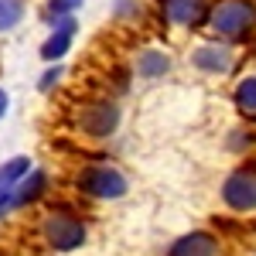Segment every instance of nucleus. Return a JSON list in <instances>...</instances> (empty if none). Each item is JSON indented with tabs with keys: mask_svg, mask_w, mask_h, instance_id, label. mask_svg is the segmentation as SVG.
I'll list each match as a JSON object with an SVG mask.
<instances>
[{
	"mask_svg": "<svg viewBox=\"0 0 256 256\" xmlns=\"http://www.w3.org/2000/svg\"><path fill=\"white\" fill-rule=\"evenodd\" d=\"M72 130L86 140H110L123 123V106L116 96H86L68 110Z\"/></svg>",
	"mask_w": 256,
	"mask_h": 256,
	"instance_id": "nucleus-2",
	"label": "nucleus"
},
{
	"mask_svg": "<svg viewBox=\"0 0 256 256\" xmlns=\"http://www.w3.org/2000/svg\"><path fill=\"white\" fill-rule=\"evenodd\" d=\"M216 41H250L256 34V0H212L208 24Z\"/></svg>",
	"mask_w": 256,
	"mask_h": 256,
	"instance_id": "nucleus-4",
	"label": "nucleus"
},
{
	"mask_svg": "<svg viewBox=\"0 0 256 256\" xmlns=\"http://www.w3.org/2000/svg\"><path fill=\"white\" fill-rule=\"evenodd\" d=\"M158 20L164 28H181V31H198L208 24L212 0H154Z\"/></svg>",
	"mask_w": 256,
	"mask_h": 256,
	"instance_id": "nucleus-5",
	"label": "nucleus"
},
{
	"mask_svg": "<svg viewBox=\"0 0 256 256\" xmlns=\"http://www.w3.org/2000/svg\"><path fill=\"white\" fill-rule=\"evenodd\" d=\"M31 171H34V160L24 158V154L4 160V164H0V202L10 195V192H14V188H18V184L31 174Z\"/></svg>",
	"mask_w": 256,
	"mask_h": 256,
	"instance_id": "nucleus-12",
	"label": "nucleus"
},
{
	"mask_svg": "<svg viewBox=\"0 0 256 256\" xmlns=\"http://www.w3.org/2000/svg\"><path fill=\"white\" fill-rule=\"evenodd\" d=\"M164 256H222V239L208 229H192V232L178 236Z\"/></svg>",
	"mask_w": 256,
	"mask_h": 256,
	"instance_id": "nucleus-10",
	"label": "nucleus"
},
{
	"mask_svg": "<svg viewBox=\"0 0 256 256\" xmlns=\"http://www.w3.org/2000/svg\"><path fill=\"white\" fill-rule=\"evenodd\" d=\"M48 184H52L48 171H44V168H34V171H31V174H28L18 188L10 192V195L0 202V216H10V212H20V208L38 205L41 198L48 195Z\"/></svg>",
	"mask_w": 256,
	"mask_h": 256,
	"instance_id": "nucleus-8",
	"label": "nucleus"
},
{
	"mask_svg": "<svg viewBox=\"0 0 256 256\" xmlns=\"http://www.w3.org/2000/svg\"><path fill=\"white\" fill-rule=\"evenodd\" d=\"M28 18V0H0V34L18 31Z\"/></svg>",
	"mask_w": 256,
	"mask_h": 256,
	"instance_id": "nucleus-14",
	"label": "nucleus"
},
{
	"mask_svg": "<svg viewBox=\"0 0 256 256\" xmlns=\"http://www.w3.org/2000/svg\"><path fill=\"white\" fill-rule=\"evenodd\" d=\"M222 205L232 208L236 216H253L256 212V164H242L222 181Z\"/></svg>",
	"mask_w": 256,
	"mask_h": 256,
	"instance_id": "nucleus-6",
	"label": "nucleus"
},
{
	"mask_svg": "<svg viewBox=\"0 0 256 256\" xmlns=\"http://www.w3.org/2000/svg\"><path fill=\"white\" fill-rule=\"evenodd\" d=\"M7 113H10V96H7V89L0 86V120L7 116Z\"/></svg>",
	"mask_w": 256,
	"mask_h": 256,
	"instance_id": "nucleus-18",
	"label": "nucleus"
},
{
	"mask_svg": "<svg viewBox=\"0 0 256 256\" xmlns=\"http://www.w3.org/2000/svg\"><path fill=\"white\" fill-rule=\"evenodd\" d=\"M232 106H236L242 116L256 120V72L250 76H242L236 82V89H232Z\"/></svg>",
	"mask_w": 256,
	"mask_h": 256,
	"instance_id": "nucleus-13",
	"label": "nucleus"
},
{
	"mask_svg": "<svg viewBox=\"0 0 256 256\" xmlns=\"http://www.w3.org/2000/svg\"><path fill=\"white\" fill-rule=\"evenodd\" d=\"M62 76H65V65H48L44 76H41V82H38V89L41 92H52V89L62 82Z\"/></svg>",
	"mask_w": 256,
	"mask_h": 256,
	"instance_id": "nucleus-16",
	"label": "nucleus"
},
{
	"mask_svg": "<svg viewBox=\"0 0 256 256\" xmlns=\"http://www.w3.org/2000/svg\"><path fill=\"white\" fill-rule=\"evenodd\" d=\"M171 72V55L168 48H158V44H147L140 48L137 58H134V76H140L144 82H158Z\"/></svg>",
	"mask_w": 256,
	"mask_h": 256,
	"instance_id": "nucleus-11",
	"label": "nucleus"
},
{
	"mask_svg": "<svg viewBox=\"0 0 256 256\" xmlns=\"http://www.w3.org/2000/svg\"><path fill=\"white\" fill-rule=\"evenodd\" d=\"M82 4L86 0H48L44 4V20L52 24V20H62V18H76L82 10Z\"/></svg>",
	"mask_w": 256,
	"mask_h": 256,
	"instance_id": "nucleus-15",
	"label": "nucleus"
},
{
	"mask_svg": "<svg viewBox=\"0 0 256 256\" xmlns=\"http://www.w3.org/2000/svg\"><path fill=\"white\" fill-rule=\"evenodd\" d=\"M192 65L205 76H229L236 68V52L226 41H202L192 48Z\"/></svg>",
	"mask_w": 256,
	"mask_h": 256,
	"instance_id": "nucleus-9",
	"label": "nucleus"
},
{
	"mask_svg": "<svg viewBox=\"0 0 256 256\" xmlns=\"http://www.w3.org/2000/svg\"><path fill=\"white\" fill-rule=\"evenodd\" d=\"M140 14H144L140 0H116V18L120 20H137Z\"/></svg>",
	"mask_w": 256,
	"mask_h": 256,
	"instance_id": "nucleus-17",
	"label": "nucleus"
},
{
	"mask_svg": "<svg viewBox=\"0 0 256 256\" xmlns=\"http://www.w3.org/2000/svg\"><path fill=\"white\" fill-rule=\"evenodd\" d=\"M79 38V18H62V20H52L48 24V38L41 41V58L48 65H62L65 55L72 52V44Z\"/></svg>",
	"mask_w": 256,
	"mask_h": 256,
	"instance_id": "nucleus-7",
	"label": "nucleus"
},
{
	"mask_svg": "<svg viewBox=\"0 0 256 256\" xmlns=\"http://www.w3.org/2000/svg\"><path fill=\"white\" fill-rule=\"evenodd\" d=\"M38 236L44 242V250L58 256L79 253L82 246H89V222L76 205H65V202H55L38 222Z\"/></svg>",
	"mask_w": 256,
	"mask_h": 256,
	"instance_id": "nucleus-1",
	"label": "nucleus"
},
{
	"mask_svg": "<svg viewBox=\"0 0 256 256\" xmlns=\"http://www.w3.org/2000/svg\"><path fill=\"white\" fill-rule=\"evenodd\" d=\"M72 188H76V195L89 198V202H120L130 195V178L110 160H92L76 171Z\"/></svg>",
	"mask_w": 256,
	"mask_h": 256,
	"instance_id": "nucleus-3",
	"label": "nucleus"
}]
</instances>
